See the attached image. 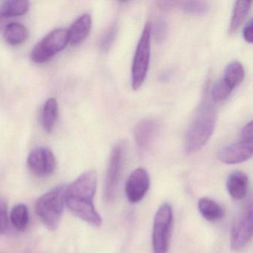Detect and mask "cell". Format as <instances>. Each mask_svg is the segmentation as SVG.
I'll use <instances>...</instances> for the list:
<instances>
[{
    "mask_svg": "<svg viewBox=\"0 0 253 253\" xmlns=\"http://www.w3.org/2000/svg\"><path fill=\"white\" fill-rule=\"evenodd\" d=\"M96 189L95 171H85L66 188L65 204L75 216L94 227H99L103 220L94 205Z\"/></svg>",
    "mask_w": 253,
    "mask_h": 253,
    "instance_id": "1",
    "label": "cell"
},
{
    "mask_svg": "<svg viewBox=\"0 0 253 253\" xmlns=\"http://www.w3.org/2000/svg\"><path fill=\"white\" fill-rule=\"evenodd\" d=\"M217 111L214 104L204 101L197 109L185 134L184 150L186 155L199 152L210 140L215 128Z\"/></svg>",
    "mask_w": 253,
    "mask_h": 253,
    "instance_id": "2",
    "label": "cell"
},
{
    "mask_svg": "<svg viewBox=\"0 0 253 253\" xmlns=\"http://www.w3.org/2000/svg\"><path fill=\"white\" fill-rule=\"evenodd\" d=\"M64 186H57L42 195L36 203V213L45 227L55 230L64 211Z\"/></svg>",
    "mask_w": 253,
    "mask_h": 253,
    "instance_id": "3",
    "label": "cell"
},
{
    "mask_svg": "<svg viewBox=\"0 0 253 253\" xmlns=\"http://www.w3.org/2000/svg\"><path fill=\"white\" fill-rule=\"evenodd\" d=\"M152 24L146 23L139 40L131 66V87L140 88L146 80L149 70L151 55Z\"/></svg>",
    "mask_w": 253,
    "mask_h": 253,
    "instance_id": "4",
    "label": "cell"
},
{
    "mask_svg": "<svg viewBox=\"0 0 253 253\" xmlns=\"http://www.w3.org/2000/svg\"><path fill=\"white\" fill-rule=\"evenodd\" d=\"M253 122L246 124L241 130L239 140L222 148L217 152L219 161L226 164H238L253 157Z\"/></svg>",
    "mask_w": 253,
    "mask_h": 253,
    "instance_id": "5",
    "label": "cell"
},
{
    "mask_svg": "<svg viewBox=\"0 0 253 253\" xmlns=\"http://www.w3.org/2000/svg\"><path fill=\"white\" fill-rule=\"evenodd\" d=\"M172 221L173 211L171 204L164 203L158 209L154 218L153 253H168Z\"/></svg>",
    "mask_w": 253,
    "mask_h": 253,
    "instance_id": "6",
    "label": "cell"
},
{
    "mask_svg": "<svg viewBox=\"0 0 253 253\" xmlns=\"http://www.w3.org/2000/svg\"><path fill=\"white\" fill-rule=\"evenodd\" d=\"M69 43L68 30L57 29L42 38L32 50L31 58L37 63H42L63 51Z\"/></svg>",
    "mask_w": 253,
    "mask_h": 253,
    "instance_id": "7",
    "label": "cell"
},
{
    "mask_svg": "<svg viewBox=\"0 0 253 253\" xmlns=\"http://www.w3.org/2000/svg\"><path fill=\"white\" fill-rule=\"evenodd\" d=\"M124 144L115 145L111 152L104 183V198L111 201L115 198L122 171L124 157Z\"/></svg>",
    "mask_w": 253,
    "mask_h": 253,
    "instance_id": "8",
    "label": "cell"
},
{
    "mask_svg": "<svg viewBox=\"0 0 253 253\" xmlns=\"http://www.w3.org/2000/svg\"><path fill=\"white\" fill-rule=\"evenodd\" d=\"M253 207L250 203L246 207L231 231L230 247L235 252L241 251L253 237Z\"/></svg>",
    "mask_w": 253,
    "mask_h": 253,
    "instance_id": "9",
    "label": "cell"
},
{
    "mask_svg": "<svg viewBox=\"0 0 253 253\" xmlns=\"http://www.w3.org/2000/svg\"><path fill=\"white\" fill-rule=\"evenodd\" d=\"M27 165L34 175L38 177H48L55 170V156L48 148H36L29 154Z\"/></svg>",
    "mask_w": 253,
    "mask_h": 253,
    "instance_id": "10",
    "label": "cell"
},
{
    "mask_svg": "<svg viewBox=\"0 0 253 253\" xmlns=\"http://www.w3.org/2000/svg\"><path fill=\"white\" fill-rule=\"evenodd\" d=\"M150 187V178L147 171L139 168L134 170L127 179L125 192L131 204H137L144 198Z\"/></svg>",
    "mask_w": 253,
    "mask_h": 253,
    "instance_id": "11",
    "label": "cell"
},
{
    "mask_svg": "<svg viewBox=\"0 0 253 253\" xmlns=\"http://www.w3.org/2000/svg\"><path fill=\"white\" fill-rule=\"evenodd\" d=\"M159 131L158 121L153 119H144L136 125L134 137L140 149H146L152 144Z\"/></svg>",
    "mask_w": 253,
    "mask_h": 253,
    "instance_id": "12",
    "label": "cell"
},
{
    "mask_svg": "<svg viewBox=\"0 0 253 253\" xmlns=\"http://www.w3.org/2000/svg\"><path fill=\"white\" fill-rule=\"evenodd\" d=\"M91 17L88 14L80 17L68 30L69 42L72 45H78L84 42L89 35L91 29Z\"/></svg>",
    "mask_w": 253,
    "mask_h": 253,
    "instance_id": "13",
    "label": "cell"
},
{
    "mask_svg": "<svg viewBox=\"0 0 253 253\" xmlns=\"http://www.w3.org/2000/svg\"><path fill=\"white\" fill-rule=\"evenodd\" d=\"M248 176L241 171H234L228 177L226 189L230 196L236 201L244 199L248 190Z\"/></svg>",
    "mask_w": 253,
    "mask_h": 253,
    "instance_id": "14",
    "label": "cell"
},
{
    "mask_svg": "<svg viewBox=\"0 0 253 253\" xmlns=\"http://www.w3.org/2000/svg\"><path fill=\"white\" fill-rule=\"evenodd\" d=\"M198 207L201 215L209 221H217L224 217V210L221 206L211 198H201Z\"/></svg>",
    "mask_w": 253,
    "mask_h": 253,
    "instance_id": "15",
    "label": "cell"
},
{
    "mask_svg": "<svg viewBox=\"0 0 253 253\" xmlns=\"http://www.w3.org/2000/svg\"><path fill=\"white\" fill-rule=\"evenodd\" d=\"M29 9L26 0H8L0 5V19L7 20L11 17L24 15Z\"/></svg>",
    "mask_w": 253,
    "mask_h": 253,
    "instance_id": "16",
    "label": "cell"
},
{
    "mask_svg": "<svg viewBox=\"0 0 253 253\" xmlns=\"http://www.w3.org/2000/svg\"><path fill=\"white\" fill-rule=\"evenodd\" d=\"M244 77L245 71L244 66L240 62L234 60L226 66L221 79L231 89L234 90L243 82Z\"/></svg>",
    "mask_w": 253,
    "mask_h": 253,
    "instance_id": "17",
    "label": "cell"
},
{
    "mask_svg": "<svg viewBox=\"0 0 253 253\" xmlns=\"http://www.w3.org/2000/svg\"><path fill=\"white\" fill-rule=\"evenodd\" d=\"M251 4L252 1L249 0H240L235 2L229 25V33H235L242 26L251 8Z\"/></svg>",
    "mask_w": 253,
    "mask_h": 253,
    "instance_id": "18",
    "label": "cell"
},
{
    "mask_svg": "<svg viewBox=\"0 0 253 253\" xmlns=\"http://www.w3.org/2000/svg\"><path fill=\"white\" fill-rule=\"evenodd\" d=\"M29 37L27 28L20 23H11L4 29V38L11 45L23 43Z\"/></svg>",
    "mask_w": 253,
    "mask_h": 253,
    "instance_id": "19",
    "label": "cell"
},
{
    "mask_svg": "<svg viewBox=\"0 0 253 253\" xmlns=\"http://www.w3.org/2000/svg\"><path fill=\"white\" fill-rule=\"evenodd\" d=\"M58 116V104L56 99L51 97L45 102L42 109V124L47 132L54 129Z\"/></svg>",
    "mask_w": 253,
    "mask_h": 253,
    "instance_id": "20",
    "label": "cell"
},
{
    "mask_svg": "<svg viewBox=\"0 0 253 253\" xmlns=\"http://www.w3.org/2000/svg\"><path fill=\"white\" fill-rule=\"evenodd\" d=\"M173 6L177 5L185 13L193 16H204L208 12L210 5L207 1H182L173 2Z\"/></svg>",
    "mask_w": 253,
    "mask_h": 253,
    "instance_id": "21",
    "label": "cell"
},
{
    "mask_svg": "<svg viewBox=\"0 0 253 253\" xmlns=\"http://www.w3.org/2000/svg\"><path fill=\"white\" fill-rule=\"evenodd\" d=\"M11 220L17 230L23 232L29 226V210L25 204H17L11 211Z\"/></svg>",
    "mask_w": 253,
    "mask_h": 253,
    "instance_id": "22",
    "label": "cell"
},
{
    "mask_svg": "<svg viewBox=\"0 0 253 253\" xmlns=\"http://www.w3.org/2000/svg\"><path fill=\"white\" fill-rule=\"evenodd\" d=\"M118 28L117 23H114L108 28L99 41V47L103 52H107L113 45L118 36Z\"/></svg>",
    "mask_w": 253,
    "mask_h": 253,
    "instance_id": "23",
    "label": "cell"
},
{
    "mask_svg": "<svg viewBox=\"0 0 253 253\" xmlns=\"http://www.w3.org/2000/svg\"><path fill=\"white\" fill-rule=\"evenodd\" d=\"M233 90L229 88L227 84L220 78L213 85L211 89V97L214 102H221L226 100L232 94Z\"/></svg>",
    "mask_w": 253,
    "mask_h": 253,
    "instance_id": "24",
    "label": "cell"
},
{
    "mask_svg": "<svg viewBox=\"0 0 253 253\" xmlns=\"http://www.w3.org/2000/svg\"><path fill=\"white\" fill-rule=\"evenodd\" d=\"M167 32H168V26L165 20L162 19L158 20L154 27L152 26V34H154L155 40L158 43H161L165 41Z\"/></svg>",
    "mask_w": 253,
    "mask_h": 253,
    "instance_id": "25",
    "label": "cell"
},
{
    "mask_svg": "<svg viewBox=\"0 0 253 253\" xmlns=\"http://www.w3.org/2000/svg\"><path fill=\"white\" fill-rule=\"evenodd\" d=\"M8 225V207L5 200L0 198V234L6 232Z\"/></svg>",
    "mask_w": 253,
    "mask_h": 253,
    "instance_id": "26",
    "label": "cell"
},
{
    "mask_svg": "<svg viewBox=\"0 0 253 253\" xmlns=\"http://www.w3.org/2000/svg\"><path fill=\"white\" fill-rule=\"evenodd\" d=\"M253 20H250L244 26L243 30V38L249 43H253Z\"/></svg>",
    "mask_w": 253,
    "mask_h": 253,
    "instance_id": "27",
    "label": "cell"
}]
</instances>
